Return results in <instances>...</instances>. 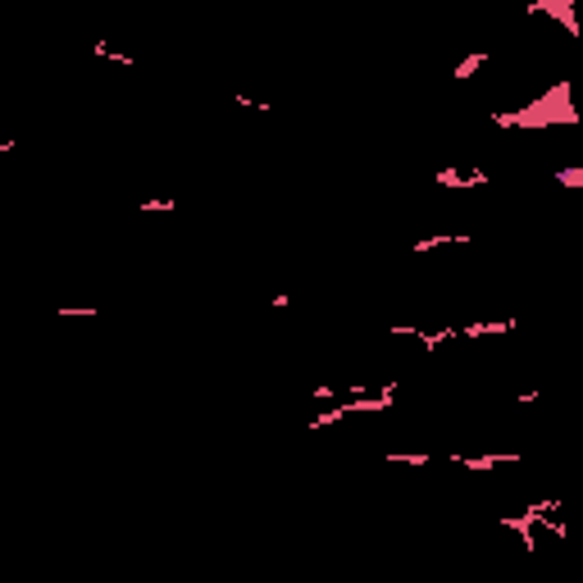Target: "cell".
<instances>
[{"label": "cell", "mask_w": 583, "mask_h": 583, "mask_svg": "<svg viewBox=\"0 0 583 583\" xmlns=\"http://www.w3.org/2000/svg\"><path fill=\"white\" fill-rule=\"evenodd\" d=\"M479 182H488V174H483V169H474V174H460V169H438V187H479Z\"/></svg>", "instance_id": "cell-1"}, {"label": "cell", "mask_w": 583, "mask_h": 583, "mask_svg": "<svg viewBox=\"0 0 583 583\" xmlns=\"http://www.w3.org/2000/svg\"><path fill=\"white\" fill-rule=\"evenodd\" d=\"M510 329H515V319H483V324H465L460 337L474 342V337H492V333H510Z\"/></svg>", "instance_id": "cell-2"}, {"label": "cell", "mask_w": 583, "mask_h": 583, "mask_svg": "<svg viewBox=\"0 0 583 583\" xmlns=\"http://www.w3.org/2000/svg\"><path fill=\"white\" fill-rule=\"evenodd\" d=\"M515 451L510 456H456V465H465V469H474V474H488V469H497V465H515Z\"/></svg>", "instance_id": "cell-3"}, {"label": "cell", "mask_w": 583, "mask_h": 583, "mask_svg": "<svg viewBox=\"0 0 583 583\" xmlns=\"http://www.w3.org/2000/svg\"><path fill=\"white\" fill-rule=\"evenodd\" d=\"M483 64H488V51H474V55H465V60L456 64V73H451V78H456V82H469V78L479 73Z\"/></svg>", "instance_id": "cell-4"}, {"label": "cell", "mask_w": 583, "mask_h": 583, "mask_svg": "<svg viewBox=\"0 0 583 583\" xmlns=\"http://www.w3.org/2000/svg\"><path fill=\"white\" fill-rule=\"evenodd\" d=\"M465 241H469L465 233H456V237H447V233H438V237H424V241H415L410 251L419 255V251H433V246H465Z\"/></svg>", "instance_id": "cell-5"}, {"label": "cell", "mask_w": 583, "mask_h": 583, "mask_svg": "<svg viewBox=\"0 0 583 583\" xmlns=\"http://www.w3.org/2000/svg\"><path fill=\"white\" fill-rule=\"evenodd\" d=\"M560 182V187H570V191H583V165H570V169H556L551 174Z\"/></svg>", "instance_id": "cell-6"}, {"label": "cell", "mask_w": 583, "mask_h": 583, "mask_svg": "<svg viewBox=\"0 0 583 583\" xmlns=\"http://www.w3.org/2000/svg\"><path fill=\"white\" fill-rule=\"evenodd\" d=\"M174 201H141V215H174Z\"/></svg>", "instance_id": "cell-7"}, {"label": "cell", "mask_w": 583, "mask_h": 583, "mask_svg": "<svg viewBox=\"0 0 583 583\" xmlns=\"http://www.w3.org/2000/svg\"><path fill=\"white\" fill-rule=\"evenodd\" d=\"M346 388H329V383H319V388H310V396H315V401H333V396H342Z\"/></svg>", "instance_id": "cell-8"}]
</instances>
